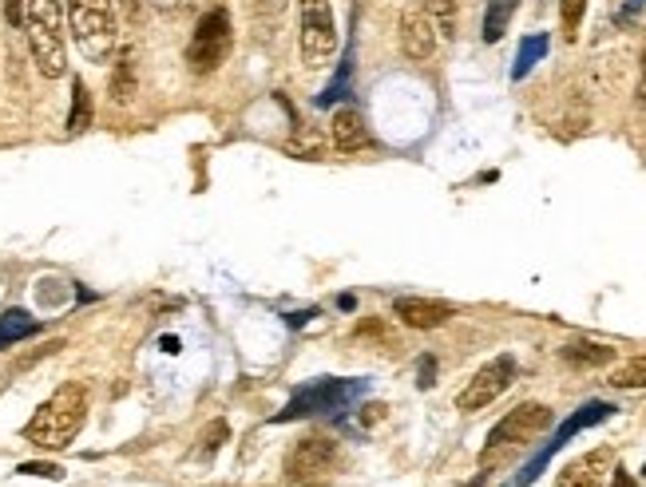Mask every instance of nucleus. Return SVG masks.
Wrapping results in <instances>:
<instances>
[{"label": "nucleus", "instance_id": "obj_1", "mask_svg": "<svg viewBox=\"0 0 646 487\" xmlns=\"http://www.w3.org/2000/svg\"><path fill=\"white\" fill-rule=\"evenodd\" d=\"M84 420H88V392H84V385L68 381L52 392L36 408V416L24 424V440L40 452H60V448H72Z\"/></svg>", "mask_w": 646, "mask_h": 487}, {"label": "nucleus", "instance_id": "obj_2", "mask_svg": "<svg viewBox=\"0 0 646 487\" xmlns=\"http://www.w3.org/2000/svg\"><path fill=\"white\" fill-rule=\"evenodd\" d=\"M64 0H24V36L32 64L44 80H60L68 72V44H64Z\"/></svg>", "mask_w": 646, "mask_h": 487}, {"label": "nucleus", "instance_id": "obj_3", "mask_svg": "<svg viewBox=\"0 0 646 487\" xmlns=\"http://www.w3.org/2000/svg\"><path fill=\"white\" fill-rule=\"evenodd\" d=\"M64 16H68L72 40H76V48L84 52L88 64L111 60V52L119 44L111 0H64Z\"/></svg>", "mask_w": 646, "mask_h": 487}, {"label": "nucleus", "instance_id": "obj_4", "mask_svg": "<svg viewBox=\"0 0 646 487\" xmlns=\"http://www.w3.org/2000/svg\"><path fill=\"white\" fill-rule=\"evenodd\" d=\"M365 381H337V377H318L298 385L290 404L274 416V424H290V420H314V416H341L349 412L361 396H365Z\"/></svg>", "mask_w": 646, "mask_h": 487}, {"label": "nucleus", "instance_id": "obj_5", "mask_svg": "<svg viewBox=\"0 0 646 487\" xmlns=\"http://www.w3.org/2000/svg\"><path fill=\"white\" fill-rule=\"evenodd\" d=\"M341 464V448L329 436H302L286 452V484L290 487H329Z\"/></svg>", "mask_w": 646, "mask_h": 487}, {"label": "nucleus", "instance_id": "obj_6", "mask_svg": "<svg viewBox=\"0 0 646 487\" xmlns=\"http://www.w3.org/2000/svg\"><path fill=\"white\" fill-rule=\"evenodd\" d=\"M298 52L310 72L325 68L337 56V20L333 0H298Z\"/></svg>", "mask_w": 646, "mask_h": 487}, {"label": "nucleus", "instance_id": "obj_7", "mask_svg": "<svg viewBox=\"0 0 646 487\" xmlns=\"http://www.w3.org/2000/svg\"><path fill=\"white\" fill-rule=\"evenodd\" d=\"M234 48V24H230V12L226 8H211L199 16L195 24V36H191V48H187V64L195 76H211L226 64Z\"/></svg>", "mask_w": 646, "mask_h": 487}, {"label": "nucleus", "instance_id": "obj_8", "mask_svg": "<svg viewBox=\"0 0 646 487\" xmlns=\"http://www.w3.org/2000/svg\"><path fill=\"white\" fill-rule=\"evenodd\" d=\"M551 424H555V416H551V408H547V404L528 400V404L512 408V412H508V416L488 432L484 460H492V456H500V452H512V448H528V444H532L536 436H543Z\"/></svg>", "mask_w": 646, "mask_h": 487}, {"label": "nucleus", "instance_id": "obj_9", "mask_svg": "<svg viewBox=\"0 0 646 487\" xmlns=\"http://www.w3.org/2000/svg\"><path fill=\"white\" fill-rule=\"evenodd\" d=\"M512 381H516V361H512V357H492V361H488L484 369H476V377L460 389L456 408H460V412H480V408L496 404L504 392L512 389Z\"/></svg>", "mask_w": 646, "mask_h": 487}, {"label": "nucleus", "instance_id": "obj_10", "mask_svg": "<svg viewBox=\"0 0 646 487\" xmlns=\"http://www.w3.org/2000/svg\"><path fill=\"white\" fill-rule=\"evenodd\" d=\"M401 52L413 64H425L436 56V20L429 8H405L401 12Z\"/></svg>", "mask_w": 646, "mask_h": 487}, {"label": "nucleus", "instance_id": "obj_11", "mask_svg": "<svg viewBox=\"0 0 646 487\" xmlns=\"http://www.w3.org/2000/svg\"><path fill=\"white\" fill-rule=\"evenodd\" d=\"M615 468V452L611 448H595V452H583L579 460H571L555 487H607V476Z\"/></svg>", "mask_w": 646, "mask_h": 487}, {"label": "nucleus", "instance_id": "obj_12", "mask_svg": "<svg viewBox=\"0 0 646 487\" xmlns=\"http://www.w3.org/2000/svg\"><path fill=\"white\" fill-rule=\"evenodd\" d=\"M393 317L409 329H440L456 317V305L448 301H432V297H397L393 301Z\"/></svg>", "mask_w": 646, "mask_h": 487}, {"label": "nucleus", "instance_id": "obj_13", "mask_svg": "<svg viewBox=\"0 0 646 487\" xmlns=\"http://www.w3.org/2000/svg\"><path fill=\"white\" fill-rule=\"evenodd\" d=\"M611 412H615V408H611V404H599V400H595V404H587V408H579V412H575V416H571V420H567V424H563V428L555 432V440H551V444H547V448L539 452V460H532V468H528V472L520 476V484H532L539 468H543V464L551 460V452H559V448H563V444H567V440H571L575 432H583V428H591V424L607 420Z\"/></svg>", "mask_w": 646, "mask_h": 487}, {"label": "nucleus", "instance_id": "obj_14", "mask_svg": "<svg viewBox=\"0 0 646 487\" xmlns=\"http://www.w3.org/2000/svg\"><path fill=\"white\" fill-rule=\"evenodd\" d=\"M329 139H333V147H337L341 155H357V151H365V147L373 143V135H369L361 111H353V107H341V111L333 115Z\"/></svg>", "mask_w": 646, "mask_h": 487}, {"label": "nucleus", "instance_id": "obj_15", "mask_svg": "<svg viewBox=\"0 0 646 487\" xmlns=\"http://www.w3.org/2000/svg\"><path fill=\"white\" fill-rule=\"evenodd\" d=\"M563 361L567 365H579V369H599V365H611L615 361V349L611 345H595V341H571L563 349Z\"/></svg>", "mask_w": 646, "mask_h": 487}, {"label": "nucleus", "instance_id": "obj_16", "mask_svg": "<svg viewBox=\"0 0 646 487\" xmlns=\"http://www.w3.org/2000/svg\"><path fill=\"white\" fill-rule=\"evenodd\" d=\"M36 329H40V321H36L28 309H4V313H0V349H8V345H16V341L32 337Z\"/></svg>", "mask_w": 646, "mask_h": 487}, {"label": "nucleus", "instance_id": "obj_17", "mask_svg": "<svg viewBox=\"0 0 646 487\" xmlns=\"http://www.w3.org/2000/svg\"><path fill=\"white\" fill-rule=\"evenodd\" d=\"M516 8H520V0H488V12H484V40H488V44L504 40L512 16H516Z\"/></svg>", "mask_w": 646, "mask_h": 487}, {"label": "nucleus", "instance_id": "obj_18", "mask_svg": "<svg viewBox=\"0 0 646 487\" xmlns=\"http://www.w3.org/2000/svg\"><path fill=\"white\" fill-rule=\"evenodd\" d=\"M92 92H88V84L84 80H72V111H68V131L72 135H80V131H88L92 127Z\"/></svg>", "mask_w": 646, "mask_h": 487}, {"label": "nucleus", "instance_id": "obj_19", "mask_svg": "<svg viewBox=\"0 0 646 487\" xmlns=\"http://www.w3.org/2000/svg\"><path fill=\"white\" fill-rule=\"evenodd\" d=\"M547 32H536V36H524V44H520V52H516V68H512V76L516 80H524L532 68H536L539 60L547 56Z\"/></svg>", "mask_w": 646, "mask_h": 487}, {"label": "nucleus", "instance_id": "obj_20", "mask_svg": "<svg viewBox=\"0 0 646 487\" xmlns=\"http://www.w3.org/2000/svg\"><path fill=\"white\" fill-rule=\"evenodd\" d=\"M111 99L115 103H131L135 99V56L131 52H123L115 72H111Z\"/></svg>", "mask_w": 646, "mask_h": 487}, {"label": "nucleus", "instance_id": "obj_21", "mask_svg": "<svg viewBox=\"0 0 646 487\" xmlns=\"http://www.w3.org/2000/svg\"><path fill=\"white\" fill-rule=\"evenodd\" d=\"M611 389H646V357H631L627 365H619L615 373H611V381H607Z\"/></svg>", "mask_w": 646, "mask_h": 487}, {"label": "nucleus", "instance_id": "obj_22", "mask_svg": "<svg viewBox=\"0 0 646 487\" xmlns=\"http://www.w3.org/2000/svg\"><path fill=\"white\" fill-rule=\"evenodd\" d=\"M583 12H587V0H559V16H563V40H567V44L579 36Z\"/></svg>", "mask_w": 646, "mask_h": 487}, {"label": "nucleus", "instance_id": "obj_23", "mask_svg": "<svg viewBox=\"0 0 646 487\" xmlns=\"http://www.w3.org/2000/svg\"><path fill=\"white\" fill-rule=\"evenodd\" d=\"M425 8H429V16L436 20V28L444 36H452V28H456V0H425Z\"/></svg>", "mask_w": 646, "mask_h": 487}, {"label": "nucleus", "instance_id": "obj_24", "mask_svg": "<svg viewBox=\"0 0 646 487\" xmlns=\"http://www.w3.org/2000/svg\"><path fill=\"white\" fill-rule=\"evenodd\" d=\"M16 472L20 476H36V480H64V468L52 464V460H32V464H20Z\"/></svg>", "mask_w": 646, "mask_h": 487}, {"label": "nucleus", "instance_id": "obj_25", "mask_svg": "<svg viewBox=\"0 0 646 487\" xmlns=\"http://www.w3.org/2000/svg\"><path fill=\"white\" fill-rule=\"evenodd\" d=\"M643 4L646 0H619V4H615V24H619V28H631V24L643 16Z\"/></svg>", "mask_w": 646, "mask_h": 487}, {"label": "nucleus", "instance_id": "obj_26", "mask_svg": "<svg viewBox=\"0 0 646 487\" xmlns=\"http://www.w3.org/2000/svg\"><path fill=\"white\" fill-rule=\"evenodd\" d=\"M4 20L12 28H20L24 24V0H4Z\"/></svg>", "mask_w": 646, "mask_h": 487}, {"label": "nucleus", "instance_id": "obj_27", "mask_svg": "<svg viewBox=\"0 0 646 487\" xmlns=\"http://www.w3.org/2000/svg\"><path fill=\"white\" fill-rule=\"evenodd\" d=\"M385 412H389L385 404H365V408H361V424H365V428H373V424H377Z\"/></svg>", "mask_w": 646, "mask_h": 487}, {"label": "nucleus", "instance_id": "obj_28", "mask_svg": "<svg viewBox=\"0 0 646 487\" xmlns=\"http://www.w3.org/2000/svg\"><path fill=\"white\" fill-rule=\"evenodd\" d=\"M432 377H436V361H432V357H421V381H417V385H421V389H432Z\"/></svg>", "mask_w": 646, "mask_h": 487}, {"label": "nucleus", "instance_id": "obj_29", "mask_svg": "<svg viewBox=\"0 0 646 487\" xmlns=\"http://www.w3.org/2000/svg\"><path fill=\"white\" fill-rule=\"evenodd\" d=\"M218 440H226V424H222V420H218V424H215V436L207 432V448H203L207 456H215V452H218Z\"/></svg>", "mask_w": 646, "mask_h": 487}, {"label": "nucleus", "instance_id": "obj_30", "mask_svg": "<svg viewBox=\"0 0 646 487\" xmlns=\"http://www.w3.org/2000/svg\"><path fill=\"white\" fill-rule=\"evenodd\" d=\"M611 487H635V476L623 468H611Z\"/></svg>", "mask_w": 646, "mask_h": 487}, {"label": "nucleus", "instance_id": "obj_31", "mask_svg": "<svg viewBox=\"0 0 646 487\" xmlns=\"http://www.w3.org/2000/svg\"><path fill=\"white\" fill-rule=\"evenodd\" d=\"M639 103H643V111H646V84L639 88Z\"/></svg>", "mask_w": 646, "mask_h": 487}, {"label": "nucleus", "instance_id": "obj_32", "mask_svg": "<svg viewBox=\"0 0 646 487\" xmlns=\"http://www.w3.org/2000/svg\"><path fill=\"white\" fill-rule=\"evenodd\" d=\"M643 84H646V44H643Z\"/></svg>", "mask_w": 646, "mask_h": 487}]
</instances>
